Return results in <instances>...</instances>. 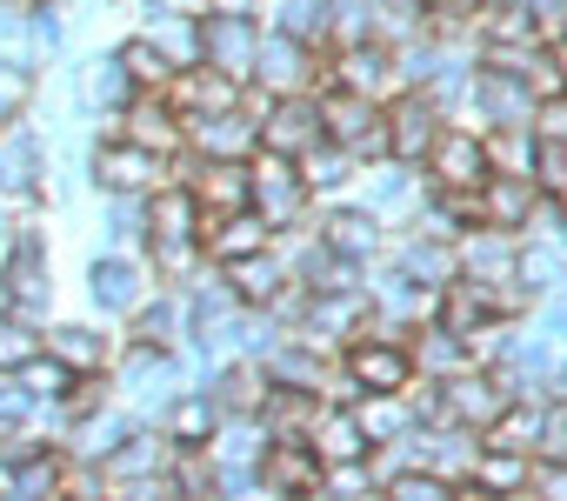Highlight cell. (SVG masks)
<instances>
[{
  "label": "cell",
  "mask_w": 567,
  "mask_h": 501,
  "mask_svg": "<svg viewBox=\"0 0 567 501\" xmlns=\"http://www.w3.org/2000/svg\"><path fill=\"white\" fill-rule=\"evenodd\" d=\"M308 194H315V187L301 181V167H295L288 154H267V147H254V154H247V207H254L274 234L301 227Z\"/></svg>",
  "instance_id": "obj_1"
},
{
  "label": "cell",
  "mask_w": 567,
  "mask_h": 501,
  "mask_svg": "<svg viewBox=\"0 0 567 501\" xmlns=\"http://www.w3.org/2000/svg\"><path fill=\"white\" fill-rule=\"evenodd\" d=\"M254 127H260V147H267V154H288V161H301L315 141H328L315 88H295V94H267V108L254 114Z\"/></svg>",
  "instance_id": "obj_2"
},
{
  "label": "cell",
  "mask_w": 567,
  "mask_h": 501,
  "mask_svg": "<svg viewBox=\"0 0 567 501\" xmlns=\"http://www.w3.org/2000/svg\"><path fill=\"white\" fill-rule=\"evenodd\" d=\"M321 127L334 147H348L354 161H381L388 154V121H381V101L354 94V88H328L321 94Z\"/></svg>",
  "instance_id": "obj_3"
},
{
  "label": "cell",
  "mask_w": 567,
  "mask_h": 501,
  "mask_svg": "<svg viewBox=\"0 0 567 501\" xmlns=\"http://www.w3.org/2000/svg\"><path fill=\"white\" fill-rule=\"evenodd\" d=\"M334 88H354V94H368V101L401 94L408 81H401V54H394V41H381V34L341 41V54H334Z\"/></svg>",
  "instance_id": "obj_4"
},
{
  "label": "cell",
  "mask_w": 567,
  "mask_h": 501,
  "mask_svg": "<svg viewBox=\"0 0 567 501\" xmlns=\"http://www.w3.org/2000/svg\"><path fill=\"white\" fill-rule=\"evenodd\" d=\"M121 141H134V147H147V154H161V161H174V154L187 147V121L167 108V94L134 88V94L121 101Z\"/></svg>",
  "instance_id": "obj_5"
},
{
  "label": "cell",
  "mask_w": 567,
  "mask_h": 501,
  "mask_svg": "<svg viewBox=\"0 0 567 501\" xmlns=\"http://www.w3.org/2000/svg\"><path fill=\"white\" fill-rule=\"evenodd\" d=\"M161 94H167V108H174L181 121H200V114H227V108H240V81L220 74V68H207V61L174 68Z\"/></svg>",
  "instance_id": "obj_6"
},
{
  "label": "cell",
  "mask_w": 567,
  "mask_h": 501,
  "mask_svg": "<svg viewBox=\"0 0 567 501\" xmlns=\"http://www.w3.org/2000/svg\"><path fill=\"white\" fill-rule=\"evenodd\" d=\"M421 161H427V174H434V187H441V194H467V187H481V181H487V147H481V134H474V127H441V134H434V147H427Z\"/></svg>",
  "instance_id": "obj_7"
},
{
  "label": "cell",
  "mask_w": 567,
  "mask_h": 501,
  "mask_svg": "<svg viewBox=\"0 0 567 501\" xmlns=\"http://www.w3.org/2000/svg\"><path fill=\"white\" fill-rule=\"evenodd\" d=\"M254 48H260V28L247 14H200V61L234 74L240 88L254 81Z\"/></svg>",
  "instance_id": "obj_8"
},
{
  "label": "cell",
  "mask_w": 567,
  "mask_h": 501,
  "mask_svg": "<svg viewBox=\"0 0 567 501\" xmlns=\"http://www.w3.org/2000/svg\"><path fill=\"white\" fill-rule=\"evenodd\" d=\"M381 121H388V154H394L401 167H414V161L434 147V134H441V108H434V94H414V88H401L394 108H381Z\"/></svg>",
  "instance_id": "obj_9"
},
{
  "label": "cell",
  "mask_w": 567,
  "mask_h": 501,
  "mask_svg": "<svg viewBox=\"0 0 567 501\" xmlns=\"http://www.w3.org/2000/svg\"><path fill=\"white\" fill-rule=\"evenodd\" d=\"M167 174H174V161H161V154H147V147H134V141H107L101 154H94V181L107 187V194H154V187H167Z\"/></svg>",
  "instance_id": "obj_10"
},
{
  "label": "cell",
  "mask_w": 567,
  "mask_h": 501,
  "mask_svg": "<svg viewBox=\"0 0 567 501\" xmlns=\"http://www.w3.org/2000/svg\"><path fill=\"white\" fill-rule=\"evenodd\" d=\"M315 48L308 41H295V34H260V48H254V81L267 88V94H295V88H315Z\"/></svg>",
  "instance_id": "obj_11"
},
{
  "label": "cell",
  "mask_w": 567,
  "mask_h": 501,
  "mask_svg": "<svg viewBox=\"0 0 567 501\" xmlns=\"http://www.w3.org/2000/svg\"><path fill=\"white\" fill-rule=\"evenodd\" d=\"M254 488H267V494H315L321 488V454L308 441H274L267 434V448L254 461Z\"/></svg>",
  "instance_id": "obj_12"
},
{
  "label": "cell",
  "mask_w": 567,
  "mask_h": 501,
  "mask_svg": "<svg viewBox=\"0 0 567 501\" xmlns=\"http://www.w3.org/2000/svg\"><path fill=\"white\" fill-rule=\"evenodd\" d=\"M167 454H174V434H127V441H114L94 468H101V481H107L114 494H127V488L167 474Z\"/></svg>",
  "instance_id": "obj_13"
},
{
  "label": "cell",
  "mask_w": 567,
  "mask_h": 501,
  "mask_svg": "<svg viewBox=\"0 0 567 501\" xmlns=\"http://www.w3.org/2000/svg\"><path fill=\"white\" fill-rule=\"evenodd\" d=\"M260 247H274V227L254 214V207H234V214H214V221H200V255L207 262H247V255H260Z\"/></svg>",
  "instance_id": "obj_14"
},
{
  "label": "cell",
  "mask_w": 567,
  "mask_h": 501,
  "mask_svg": "<svg viewBox=\"0 0 567 501\" xmlns=\"http://www.w3.org/2000/svg\"><path fill=\"white\" fill-rule=\"evenodd\" d=\"M187 134H194V154H200V161H247V154L260 147V127H254L247 108L200 114V121H187Z\"/></svg>",
  "instance_id": "obj_15"
},
{
  "label": "cell",
  "mask_w": 567,
  "mask_h": 501,
  "mask_svg": "<svg viewBox=\"0 0 567 501\" xmlns=\"http://www.w3.org/2000/svg\"><path fill=\"white\" fill-rule=\"evenodd\" d=\"M534 201H540L534 174H487V181L474 187V214H481L487 227H507V234H520V227H527Z\"/></svg>",
  "instance_id": "obj_16"
},
{
  "label": "cell",
  "mask_w": 567,
  "mask_h": 501,
  "mask_svg": "<svg viewBox=\"0 0 567 501\" xmlns=\"http://www.w3.org/2000/svg\"><path fill=\"white\" fill-rule=\"evenodd\" d=\"M288 275H295V268L280 262V247H260V255H247V262H227V288H234L240 308H267Z\"/></svg>",
  "instance_id": "obj_17"
},
{
  "label": "cell",
  "mask_w": 567,
  "mask_h": 501,
  "mask_svg": "<svg viewBox=\"0 0 567 501\" xmlns=\"http://www.w3.org/2000/svg\"><path fill=\"white\" fill-rule=\"evenodd\" d=\"M308 448L321 454V468H334V461H361V454H368V434H361L354 408L321 401V415H315V428H308Z\"/></svg>",
  "instance_id": "obj_18"
},
{
  "label": "cell",
  "mask_w": 567,
  "mask_h": 501,
  "mask_svg": "<svg viewBox=\"0 0 567 501\" xmlns=\"http://www.w3.org/2000/svg\"><path fill=\"white\" fill-rule=\"evenodd\" d=\"M321 241L334 247L341 262H368V255H381V214L374 207H341V214H328L321 221Z\"/></svg>",
  "instance_id": "obj_19"
},
{
  "label": "cell",
  "mask_w": 567,
  "mask_h": 501,
  "mask_svg": "<svg viewBox=\"0 0 567 501\" xmlns=\"http://www.w3.org/2000/svg\"><path fill=\"white\" fill-rule=\"evenodd\" d=\"M41 141L28 134V121H8L0 127V187L8 194H34L41 187Z\"/></svg>",
  "instance_id": "obj_20"
},
{
  "label": "cell",
  "mask_w": 567,
  "mask_h": 501,
  "mask_svg": "<svg viewBox=\"0 0 567 501\" xmlns=\"http://www.w3.org/2000/svg\"><path fill=\"white\" fill-rule=\"evenodd\" d=\"M147 241H200V201L187 187L147 194Z\"/></svg>",
  "instance_id": "obj_21"
},
{
  "label": "cell",
  "mask_w": 567,
  "mask_h": 501,
  "mask_svg": "<svg viewBox=\"0 0 567 501\" xmlns=\"http://www.w3.org/2000/svg\"><path fill=\"white\" fill-rule=\"evenodd\" d=\"M87 288H94V301H101L107 315H134V308L147 301V282H141V268H134V262H121V255H107V262H94V275H87Z\"/></svg>",
  "instance_id": "obj_22"
},
{
  "label": "cell",
  "mask_w": 567,
  "mask_h": 501,
  "mask_svg": "<svg viewBox=\"0 0 567 501\" xmlns=\"http://www.w3.org/2000/svg\"><path fill=\"white\" fill-rule=\"evenodd\" d=\"M41 348H48L61 368H74V375H94V368H107V361H114V341H107V335H94V328H81V321H68V328L41 335Z\"/></svg>",
  "instance_id": "obj_23"
},
{
  "label": "cell",
  "mask_w": 567,
  "mask_h": 501,
  "mask_svg": "<svg viewBox=\"0 0 567 501\" xmlns=\"http://www.w3.org/2000/svg\"><path fill=\"white\" fill-rule=\"evenodd\" d=\"M408 361L421 368V381H447V375H461V368H474V355H467V341L454 335V328H427L421 341H408Z\"/></svg>",
  "instance_id": "obj_24"
},
{
  "label": "cell",
  "mask_w": 567,
  "mask_h": 501,
  "mask_svg": "<svg viewBox=\"0 0 567 501\" xmlns=\"http://www.w3.org/2000/svg\"><path fill=\"white\" fill-rule=\"evenodd\" d=\"M267 388H274V381H267V368H260V361H234V368H220V381H214V395H207V401H214L220 415H260Z\"/></svg>",
  "instance_id": "obj_25"
},
{
  "label": "cell",
  "mask_w": 567,
  "mask_h": 501,
  "mask_svg": "<svg viewBox=\"0 0 567 501\" xmlns=\"http://www.w3.org/2000/svg\"><path fill=\"white\" fill-rule=\"evenodd\" d=\"M147 41L174 61V68H194L200 61V14H154V28H147Z\"/></svg>",
  "instance_id": "obj_26"
},
{
  "label": "cell",
  "mask_w": 567,
  "mask_h": 501,
  "mask_svg": "<svg viewBox=\"0 0 567 501\" xmlns=\"http://www.w3.org/2000/svg\"><path fill=\"white\" fill-rule=\"evenodd\" d=\"M0 275H8V295H14V308L28 301H48V255H41V247H34V234H21V255H14V268H0Z\"/></svg>",
  "instance_id": "obj_27"
},
{
  "label": "cell",
  "mask_w": 567,
  "mask_h": 501,
  "mask_svg": "<svg viewBox=\"0 0 567 501\" xmlns=\"http://www.w3.org/2000/svg\"><path fill=\"white\" fill-rule=\"evenodd\" d=\"M134 315H141V341H154V348H174V341L187 335V321H194V308H187L181 295H161L154 308L141 301Z\"/></svg>",
  "instance_id": "obj_28"
},
{
  "label": "cell",
  "mask_w": 567,
  "mask_h": 501,
  "mask_svg": "<svg viewBox=\"0 0 567 501\" xmlns=\"http://www.w3.org/2000/svg\"><path fill=\"white\" fill-rule=\"evenodd\" d=\"M200 241H147V268L154 282H194L200 275Z\"/></svg>",
  "instance_id": "obj_29"
},
{
  "label": "cell",
  "mask_w": 567,
  "mask_h": 501,
  "mask_svg": "<svg viewBox=\"0 0 567 501\" xmlns=\"http://www.w3.org/2000/svg\"><path fill=\"white\" fill-rule=\"evenodd\" d=\"M34 355H41V328L0 308V375H21V368H28Z\"/></svg>",
  "instance_id": "obj_30"
},
{
  "label": "cell",
  "mask_w": 567,
  "mask_h": 501,
  "mask_svg": "<svg viewBox=\"0 0 567 501\" xmlns=\"http://www.w3.org/2000/svg\"><path fill=\"white\" fill-rule=\"evenodd\" d=\"M121 68H127V81H134V88H154V94H161V88H167V74H174V61H167L147 34H134V41L121 48Z\"/></svg>",
  "instance_id": "obj_31"
},
{
  "label": "cell",
  "mask_w": 567,
  "mask_h": 501,
  "mask_svg": "<svg viewBox=\"0 0 567 501\" xmlns=\"http://www.w3.org/2000/svg\"><path fill=\"white\" fill-rule=\"evenodd\" d=\"M295 167H301V181H308V187H341V181L354 174V154H348V147H334V141H315Z\"/></svg>",
  "instance_id": "obj_32"
},
{
  "label": "cell",
  "mask_w": 567,
  "mask_h": 501,
  "mask_svg": "<svg viewBox=\"0 0 567 501\" xmlns=\"http://www.w3.org/2000/svg\"><path fill=\"white\" fill-rule=\"evenodd\" d=\"M8 474H14V494H61V474H68V461L34 448V454H21Z\"/></svg>",
  "instance_id": "obj_33"
},
{
  "label": "cell",
  "mask_w": 567,
  "mask_h": 501,
  "mask_svg": "<svg viewBox=\"0 0 567 501\" xmlns=\"http://www.w3.org/2000/svg\"><path fill=\"white\" fill-rule=\"evenodd\" d=\"M214 428H220V408H214L207 395H181V408H174V428H167V434H174V441H207Z\"/></svg>",
  "instance_id": "obj_34"
},
{
  "label": "cell",
  "mask_w": 567,
  "mask_h": 501,
  "mask_svg": "<svg viewBox=\"0 0 567 501\" xmlns=\"http://www.w3.org/2000/svg\"><path fill=\"white\" fill-rule=\"evenodd\" d=\"M61 408H68L74 421L101 415V408H107V368H94V375H74V381L61 388Z\"/></svg>",
  "instance_id": "obj_35"
},
{
  "label": "cell",
  "mask_w": 567,
  "mask_h": 501,
  "mask_svg": "<svg viewBox=\"0 0 567 501\" xmlns=\"http://www.w3.org/2000/svg\"><path fill=\"white\" fill-rule=\"evenodd\" d=\"M28 101H34V74H28L21 61H0V127L21 121V114H28Z\"/></svg>",
  "instance_id": "obj_36"
},
{
  "label": "cell",
  "mask_w": 567,
  "mask_h": 501,
  "mask_svg": "<svg viewBox=\"0 0 567 501\" xmlns=\"http://www.w3.org/2000/svg\"><path fill=\"white\" fill-rule=\"evenodd\" d=\"M534 187L540 194H567V141H534Z\"/></svg>",
  "instance_id": "obj_37"
},
{
  "label": "cell",
  "mask_w": 567,
  "mask_h": 501,
  "mask_svg": "<svg viewBox=\"0 0 567 501\" xmlns=\"http://www.w3.org/2000/svg\"><path fill=\"white\" fill-rule=\"evenodd\" d=\"M81 88H87V101H127V94H134V81H127V68H121V54H114V61H94Z\"/></svg>",
  "instance_id": "obj_38"
},
{
  "label": "cell",
  "mask_w": 567,
  "mask_h": 501,
  "mask_svg": "<svg viewBox=\"0 0 567 501\" xmlns=\"http://www.w3.org/2000/svg\"><path fill=\"white\" fill-rule=\"evenodd\" d=\"M527 127H534V141H567V88L560 94H540L534 114H527Z\"/></svg>",
  "instance_id": "obj_39"
},
{
  "label": "cell",
  "mask_w": 567,
  "mask_h": 501,
  "mask_svg": "<svg viewBox=\"0 0 567 501\" xmlns=\"http://www.w3.org/2000/svg\"><path fill=\"white\" fill-rule=\"evenodd\" d=\"M34 448H41V441H34L28 428H14V421H0V468H14V461H21V454H34Z\"/></svg>",
  "instance_id": "obj_40"
},
{
  "label": "cell",
  "mask_w": 567,
  "mask_h": 501,
  "mask_svg": "<svg viewBox=\"0 0 567 501\" xmlns=\"http://www.w3.org/2000/svg\"><path fill=\"white\" fill-rule=\"evenodd\" d=\"M547 54H554V68H560V81H567V28H560V34L547 41Z\"/></svg>",
  "instance_id": "obj_41"
},
{
  "label": "cell",
  "mask_w": 567,
  "mask_h": 501,
  "mask_svg": "<svg viewBox=\"0 0 567 501\" xmlns=\"http://www.w3.org/2000/svg\"><path fill=\"white\" fill-rule=\"evenodd\" d=\"M0 308H14V295H8V275H0Z\"/></svg>",
  "instance_id": "obj_42"
},
{
  "label": "cell",
  "mask_w": 567,
  "mask_h": 501,
  "mask_svg": "<svg viewBox=\"0 0 567 501\" xmlns=\"http://www.w3.org/2000/svg\"><path fill=\"white\" fill-rule=\"evenodd\" d=\"M474 8H507V0H474Z\"/></svg>",
  "instance_id": "obj_43"
}]
</instances>
